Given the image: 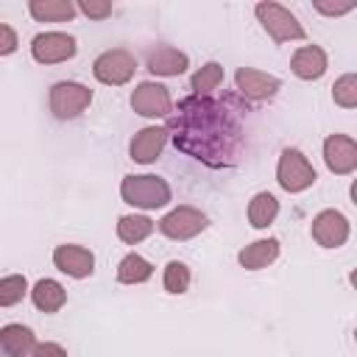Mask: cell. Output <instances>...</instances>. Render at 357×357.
Returning <instances> with one entry per match:
<instances>
[{"label": "cell", "mask_w": 357, "mask_h": 357, "mask_svg": "<svg viewBox=\"0 0 357 357\" xmlns=\"http://www.w3.org/2000/svg\"><path fill=\"white\" fill-rule=\"evenodd\" d=\"M165 131L173 134L178 151L209 167H229L240 159L243 128L237 109H229L223 100H212L206 95L184 98L170 114Z\"/></svg>", "instance_id": "1"}, {"label": "cell", "mask_w": 357, "mask_h": 357, "mask_svg": "<svg viewBox=\"0 0 357 357\" xmlns=\"http://www.w3.org/2000/svg\"><path fill=\"white\" fill-rule=\"evenodd\" d=\"M120 195L131 206L159 209L170 201V187L159 176H126L123 184H120Z\"/></svg>", "instance_id": "2"}, {"label": "cell", "mask_w": 357, "mask_h": 357, "mask_svg": "<svg viewBox=\"0 0 357 357\" xmlns=\"http://www.w3.org/2000/svg\"><path fill=\"white\" fill-rule=\"evenodd\" d=\"M276 181L287 192H301L315 184V167L298 148H284L276 165Z\"/></svg>", "instance_id": "3"}, {"label": "cell", "mask_w": 357, "mask_h": 357, "mask_svg": "<svg viewBox=\"0 0 357 357\" xmlns=\"http://www.w3.org/2000/svg\"><path fill=\"white\" fill-rule=\"evenodd\" d=\"M257 20L262 22V28L271 33L273 42H290V39H304V28L301 22L279 3H257Z\"/></svg>", "instance_id": "4"}, {"label": "cell", "mask_w": 357, "mask_h": 357, "mask_svg": "<svg viewBox=\"0 0 357 357\" xmlns=\"http://www.w3.org/2000/svg\"><path fill=\"white\" fill-rule=\"evenodd\" d=\"M92 103V89L78 81H59L50 86V112L59 120L78 117Z\"/></svg>", "instance_id": "5"}, {"label": "cell", "mask_w": 357, "mask_h": 357, "mask_svg": "<svg viewBox=\"0 0 357 357\" xmlns=\"http://www.w3.org/2000/svg\"><path fill=\"white\" fill-rule=\"evenodd\" d=\"M92 73L100 84H109V86H120V84H128L137 73V59L123 50V47H114V50H106L95 59L92 64Z\"/></svg>", "instance_id": "6"}, {"label": "cell", "mask_w": 357, "mask_h": 357, "mask_svg": "<svg viewBox=\"0 0 357 357\" xmlns=\"http://www.w3.org/2000/svg\"><path fill=\"white\" fill-rule=\"evenodd\" d=\"M209 226V218L195 206H176L159 220V231L170 240H190Z\"/></svg>", "instance_id": "7"}, {"label": "cell", "mask_w": 357, "mask_h": 357, "mask_svg": "<svg viewBox=\"0 0 357 357\" xmlns=\"http://www.w3.org/2000/svg\"><path fill=\"white\" fill-rule=\"evenodd\" d=\"M78 50L75 39L70 33H61V31H47V33H39L33 36L31 42V56L39 61V64H59V61H67L73 59Z\"/></svg>", "instance_id": "8"}, {"label": "cell", "mask_w": 357, "mask_h": 357, "mask_svg": "<svg viewBox=\"0 0 357 357\" xmlns=\"http://www.w3.org/2000/svg\"><path fill=\"white\" fill-rule=\"evenodd\" d=\"M131 109L142 117H167L173 112V100L167 86L156 81H142L131 95Z\"/></svg>", "instance_id": "9"}, {"label": "cell", "mask_w": 357, "mask_h": 357, "mask_svg": "<svg viewBox=\"0 0 357 357\" xmlns=\"http://www.w3.org/2000/svg\"><path fill=\"white\" fill-rule=\"evenodd\" d=\"M310 231H312V240H315L318 245H324V248H337V245H343V243L349 240V220H346V215L337 212V209H324V212H318V215L312 218Z\"/></svg>", "instance_id": "10"}, {"label": "cell", "mask_w": 357, "mask_h": 357, "mask_svg": "<svg viewBox=\"0 0 357 357\" xmlns=\"http://www.w3.org/2000/svg\"><path fill=\"white\" fill-rule=\"evenodd\" d=\"M324 162L332 173L349 176L357 167V142L346 134H329L324 139Z\"/></svg>", "instance_id": "11"}, {"label": "cell", "mask_w": 357, "mask_h": 357, "mask_svg": "<svg viewBox=\"0 0 357 357\" xmlns=\"http://www.w3.org/2000/svg\"><path fill=\"white\" fill-rule=\"evenodd\" d=\"M53 265L73 276V279H86L92 271H95V254L84 245H75V243H64V245H56L53 251Z\"/></svg>", "instance_id": "12"}, {"label": "cell", "mask_w": 357, "mask_h": 357, "mask_svg": "<svg viewBox=\"0 0 357 357\" xmlns=\"http://www.w3.org/2000/svg\"><path fill=\"white\" fill-rule=\"evenodd\" d=\"M234 84H237L240 95H245L251 100H268L282 89V81L276 75H268V73L254 70V67H240L234 73Z\"/></svg>", "instance_id": "13"}, {"label": "cell", "mask_w": 357, "mask_h": 357, "mask_svg": "<svg viewBox=\"0 0 357 357\" xmlns=\"http://www.w3.org/2000/svg\"><path fill=\"white\" fill-rule=\"evenodd\" d=\"M165 142H167V131H165L162 126H145L142 131L134 134V139H131V145H128V153H131L134 162L151 165V162L162 153Z\"/></svg>", "instance_id": "14"}, {"label": "cell", "mask_w": 357, "mask_h": 357, "mask_svg": "<svg viewBox=\"0 0 357 357\" xmlns=\"http://www.w3.org/2000/svg\"><path fill=\"white\" fill-rule=\"evenodd\" d=\"M145 64H148V70L153 75H181L190 67V59H187V53H181V50H176L170 45H159V47H153L148 53Z\"/></svg>", "instance_id": "15"}, {"label": "cell", "mask_w": 357, "mask_h": 357, "mask_svg": "<svg viewBox=\"0 0 357 357\" xmlns=\"http://www.w3.org/2000/svg\"><path fill=\"white\" fill-rule=\"evenodd\" d=\"M290 70L304 81H315V78H321L326 73V53L318 45H304V47H298L293 53Z\"/></svg>", "instance_id": "16"}, {"label": "cell", "mask_w": 357, "mask_h": 357, "mask_svg": "<svg viewBox=\"0 0 357 357\" xmlns=\"http://www.w3.org/2000/svg\"><path fill=\"white\" fill-rule=\"evenodd\" d=\"M36 346V337L22 324H8L0 329V354L3 357H28Z\"/></svg>", "instance_id": "17"}, {"label": "cell", "mask_w": 357, "mask_h": 357, "mask_svg": "<svg viewBox=\"0 0 357 357\" xmlns=\"http://www.w3.org/2000/svg\"><path fill=\"white\" fill-rule=\"evenodd\" d=\"M276 257H279V240H276V237H268V240H257V243L245 245V248L237 254V262H240L245 271H259V268L271 265Z\"/></svg>", "instance_id": "18"}, {"label": "cell", "mask_w": 357, "mask_h": 357, "mask_svg": "<svg viewBox=\"0 0 357 357\" xmlns=\"http://www.w3.org/2000/svg\"><path fill=\"white\" fill-rule=\"evenodd\" d=\"M31 298L36 304V310L42 312H59L67 301V290L56 282V279H39L31 290Z\"/></svg>", "instance_id": "19"}, {"label": "cell", "mask_w": 357, "mask_h": 357, "mask_svg": "<svg viewBox=\"0 0 357 357\" xmlns=\"http://www.w3.org/2000/svg\"><path fill=\"white\" fill-rule=\"evenodd\" d=\"M28 11L39 22H64L75 14V6L70 0H31Z\"/></svg>", "instance_id": "20"}, {"label": "cell", "mask_w": 357, "mask_h": 357, "mask_svg": "<svg viewBox=\"0 0 357 357\" xmlns=\"http://www.w3.org/2000/svg\"><path fill=\"white\" fill-rule=\"evenodd\" d=\"M279 215V201L271 192H257L248 204V223L254 229H268Z\"/></svg>", "instance_id": "21"}, {"label": "cell", "mask_w": 357, "mask_h": 357, "mask_svg": "<svg viewBox=\"0 0 357 357\" xmlns=\"http://www.w3.org/2000/svg\"><path fill=\"white\" fill-rule=\"evenodd\" d=\"M153 273V265L139 254H126L117 265V282L120 284H142Z\"/></svg>", "instance_id": "22"}, {"label": "cell", "mask_w": 357, "mask_h": 357, "mask_svg": "<svg viewBox=\"0 0 357 357\" xmlns=\"http://www.w3.org/2000/svg\"><path fill=\"white\" fill-rule=\"evenodd\" d=\"M153 226L156 223L148 215H123L117 220V237L123 243H128V245H137V243H142L153 231Z\"/></svg>", "instance_id": "23"}, {"label": "cell", "mask_w": 357, "mask_h": 357, "mask_svg": "<svg viewBox=\"0 0 357 357\" xmlns=\"http://www.w3.org/2000/svg\"><path fill=\"white\" fill-rule=\"evenodd\" d=\"M220 81H223V67H220L218 61H209V64H204L201 70L192 73L190 86H192L195 95H209L212 89L220 86Z\"/></svg>", "instance_id": "24"}, {"label": "cell", "mask_w": 357, "mask_h": 357, "mask_svg": "<svg viewBox=\"0 0 357 357\" xmlns=\"http://www.w3.org/2000/svg\"><path fill=\"white\" fill-rule=\"evenodd\" d=\"M28 293V279L20 276V273H11V276H3L0 279V307H14L25 298Z\"/></svg>", "instance_id": "25"}, {"label": "cell", "mask_w": 357, "mask_h": 357, "mask_svg": "<svg viewBox=\"0 0 357 357\" xmlns=\"http://www.w3.org/2000/svg\"><path fill=\"white\" fill-rule=\"evenodd\" d=\"M332 98H335L337 106L354 109V106H357V75H354V73L340 75V78L335 81V86H332Z\"/></svg>", "instance_id": "26"}, {"label": "cell", "mask_w": 357, "mask_h": 357, "mask_svg": "<svg viewBox=\"0 0 357 357\" xmlns=\"http://www.w3.org/2000/svg\"><path fill=\"white\" fill-rule=\"evenodd\" d=\"M187 287H190V268L184 262H178V259L167 262V268H165V290L167 293H187Z\"/></svg>", "instance_id": "27"}, {"label": "cell", "mask_w": 357, "mask_h": 357, "mask_svg": "<svg viewBox=\"0 0 357 357\" xmlns=\"http://www.w3.org/2000/svg\"><path fill=\"white\" fill-rule=\"evenodd\" d=\"M75 11H81V14H86V17H92V20H103V17H109V14H112V3L81 0V3L75 6Z\"/></svg>", "instance_id": "28"}, {"label": "cell", "mask_w": 357, "mask_h": 357, "mask_svg": "<svg viewBox=\"0 0 357 357\" xmlns=\"http://www.w3.org/2000/svg\"><path fill=\"white\" fill-rule=\"evenodd\" d=\"M14 50H17V33H14L11 25L0 22V56H8Z\"/></svg>", "instance_id": "29"}, {"label": "cell", "mask_w": 357, "mask_h": 357, "mask_svg": "<svg viewBox=\"0 0 357 357\" xmlns=\"http://www.w3.org/2000/svg\"><path fill=\"white\" fill-rule=\"evenodd\" d=\"M28 357H67V349L59 343H36Z\"/></svg>", "instance_id": "30"}, {"label": "cell", "mask_w": 357, "mask_h": 357, "mask_svg": "<svg viewBox=\"0 0 357 357\" xmlns=\"http://www.w3.org/2000/svg\"><path fill=\"white\" fill-rule=\"evenodd\" d=\"M315 8L321 14H329V17H337V14H346L354 8V3H343V6H329V3H315Z\"/></svg>", "instance_id": "31"}]
</instances>
